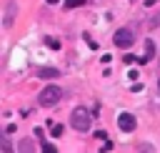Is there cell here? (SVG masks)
<instances>
[{"instance_id": "5b68a950", "label": "cell", "mask_w": 160, "mask_h": 153, "mask_svg": "<svg viewBox=\"0 0 160 153\" xmlns=\"http://www.w3.org/2000/svg\"><path fill=\"white\" fill-rule=\"evenodd\" d=\"M118 125H120V130L132 133V130H135V115H130V113H120V115H118Z\"/></svg>"}, {"instance_id": "9a60e30c", "label": "cell", "mask_w": 160, "mask_h": 153, "mask_svg": "<svg viewBox=\"0 0 160 153\" xmlns=\"http://www.w3.org/2000/svg\"><path fill=\"white\" fill-rule=\"evenodd\" d=\"M48 3H50V5H55V3H60V0H48Z\"/></svg>"}, {"instance_id": "52a82bcc", "label": "cell", "mask_w": 160, "mask_h": 153, "mask_svg": "<svg viewBox=\"0 0 160 153\" xmlns=\"http://www.w3.org/2000/svg\"><path fill=\"white\" fill-rule=\"evenodd\" d=\"M38 75H40V78H45V80H50V78H58V75H60V70H58V68H40V70H38Z\"/></svg>"}, {"instance_id": "7c38bea8", "label": "cell", "mask_w": 160, "mask_h": 153, "mask_svg": "<svg viewBox=\"0 0 160 153\" xmlns=\"http://www.w3.org/2000/svg\"><path fill=\"white\" fill-rule=\"evenodd\" d=\"M50 133H52L55 138H58V135H62V125H52V128H50Z\"/></svg>"}, {"instance_id": "30bf717a", "label": "cell", "mask_w": 160, "mask_h": 153, "mask_svg": "<svg viewBox=\"0 0 160 153\" xmlns=\"http://www.w3.org/2000/svg\"><path fill=\"white\" fill-rule=\"evenodd\" d=\"M80 5H85V0H65V8H68V10H72V8H80Z\"/></svg>"}, {"instance_id": "3957f363", "label": "cell", "mask_w": 160, "mask_h": 153, "mask_svg": "<svg viewBox=\"0 0 160 153\" xmlns=\"http://www.w3.org/2000/svg\"><path fill=\"white\" fill-rule=\"evenodd\" d=\"M112 40H115V45H120V48H130V45L135 43V33H132L130 28H120V30H115Z\"/></svg>"}, {"instance_id": "8992f818", "label": "cell", "mask_w": 160, "mask_h": 153, "mask_svg": "<svg viewBox=\"0 0 160 153\" xmlns=\"http://www.w3.org/2000/svg\"><path fill=\"white\" fill-rule=\"evenodd\" d=\"M152 55H155V43H152V40H145V55H142V58H138L135 63L145 65V63H148V60H150Z\"/></svg>"}, {"instance_id": "8fae6325", "label": "cell", "mask_w": 160, "mask_h": 153, "mask_svg": "<svg viewBox=\"0 0 160 153\" xmlns=\"http://www.w3.org/2000/svg\"><path fill=\"white\" fill-rule=\"evenodd\" d=\"M0 148H2L5 153H10V150H12V145H10V140H5V138L0 140Z\"/></svg>"}, {"instance_id": "ba28073f", "label": "cell", "mask_w": 160, "mask_h": 153, "mask_svg": "<svg viewBox=\"0 0 160 153\" xmlns=\"http://www.w3.org/2000/svg\"><path fill=\"white\" fill-rule=\"evenodd\" d=\"M18 148H20V150H25V153H30V150H35V145H32V140H30V138H22V140L18 143Z\"/></svg>"}, {"instance_id": "5bb4252c", "label": "cell", "mask_w": 160, "mask_h": 153, "mask_svg": "<svg viewBox=\"0 0 160 153\" xmlns=\"http://www.w3.org/2000/svg\"><path fill=\"white\" fill-rule=\"evenodd\" d=\"M160 25V15H152V20H150V28H158Z\"/></svg>"}, {"instance_id": "2e32d148", "label": "cell", "mask_w": 160, "mask_h": 153, "mask_svg": "<svg viewBox=\"0 0 160 153\" xmlns=\"http://www.w3.org/2000/svg\"><path fill=\"white\" fill-rule=\"evenodd\" d=\"M158 88H160V83H158Z\"/></svg>"}, {"instance_id": "4fadbf2b", "label": "cell", "mask_w": 160, "mask_h": 153, "mask_svg": "<svg viewBox=\"0 0 160 153\" xmlns=\"http://www.w3.org/2000/svg\"><path fill=\"white\" fill-rule=\"evenodd\" d=\"M42 150H45V153H55V145H52V143H45Z\"/></svg>"}, {"instance_id": "7a4b0ae2", "label": "cell", "mask_w": 160, "mask_h": 153, "mask_svg": "<svg viewBox=\"0 0 160 153\" xmlns=\"http://www.w3.org/2000/svg\"><path fill=\"white\" fill-rule=\"evenodd\" d=\"M60 98H62L60 85H45L38 95V103L40 105H55V103H60Z\"/></svg>"}, {"instance_id": "9c48e42d", "label": "cell", "mask_w": 160, "mask_h": 153, "mask_svg": "<svg viewBox=\"0 0 160 153\" xmlns=\"http://www.w3.org/2000/svg\"><path fill=\"white\" fill-rule=\"evenodd\" d=\"M45 45H48L50 50H58V48H60V40H55V38H45Z\"/></svg>"}, {"instance_id": "277c9868", "label": "cell", "mask_w": 160, "mask_h": 153, "mask_svg": "<svg viewBox=\"0 0 160 153\" xmlns=\"http://www.w3.org/2000/svg\"><path fill=\"white\" fill-rule=\"evenodd\" d=\"M15 13H18L15 0H8V5H5V15H2V25H5V28H12V23H15Z\"/></svg>"}, {"instance_id": "6da1fadb", "label": "cell", "mask_w": 160, "mask_h": 153, "mask_svg": "<svg viewBox=\"0 0 160 153\" xmlns=\"http://www.w3.org/2000/svg\"><path fill=\"white\" fill-rule=\"evenodd\" d=\"M70 125H72L75 130H80V133H88V130H90V113H88L85 108H75V110L70 113Z\"/></svg>"}]
</instances>
